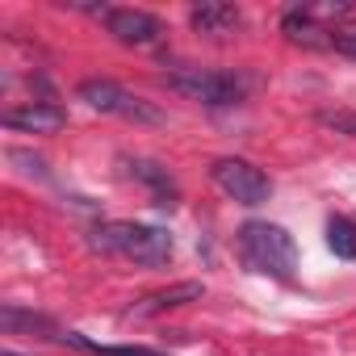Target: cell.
Segmentation results:
<instances>
[{
    "label": "cell",
    "mask_w": 356,
    "mask_h": 356,
    "mask_svg": "<svg viewBox=\"0 0 356 356\" xmlns=\"http://www.w3.org/2000/svg\"><path fill=\"white\" fill-rule=\"evenodd\" d=\"M235 248H239V260L248 273L256 277H277V281H289L293 268H298V243L285 227L277 222H243L239 235H235Z\"/></svg>",
    "instance_id": "6da1fadb"
},
{
    "label": "cell",
    "mask_w": 356,
    "mask_h": 356,
    "mask_svg": "<svg viewBox=\"0 0 356 356\" xmlns=\"http://www.w3.org/2000/svg\"><path fill=\"white\" fill-rule=\"evenodd\" d=\"M92 248L109 252V256H126L134 264L159 268L172 260V235L163 227H147V222H101L92 227Z\"/></svg>",
    "instance_id": "7a4b0ae2"
},
{
    "label": "cell",
    "mask_w": 356,
    "mask_h": 356,
    "mask_svg": "<svg viewBox=\"0 0 356 356\" xmlns=\"http://www.w3.org/2000/svg\"><path fill=\"white\" fill-rule=\"evenodd\" d=\"M163 84L172 92H181L189 101H202V105H239L248 92H252V80L239 76V72H206V67H181V72H168Z\"/></svg>",
    "instance_id": "3957f363"
},
{
    "label": "cell",
    "mask_w": 356,
    "mask_h": 356,
    "mask_svg": "<svg viewBox=\"0 0 356 356\" xmlns=\"http://www.w3.org/2000/svg\"><path fill=\"white\" fill-rule=\"evenodd\" d=\"M210 181L235 202V206H264L273 197V181L252 163V159H239V155H222L210 163Z\"/></svg>",
    "instance_id": "277c9868"
},
{
    "label": "cell",
    "mask_w": 356,
    "mask_h": 356,
    "mask_svg": "<svg viewBox=\"0 0 356 356\" xmlns=\"http://www.w3.org/2000/svg\"><path fill=\"white\" fill-rule=\"evenodd\" d=\"M76 97H80L84 105H92V109H101V113H113V118H126V122H143V126H159V122H163V113H159L151 101L126 92V88L113 84V80H84V84L76 88Z\"/></svg>",
    "instance_id": "5b68a950"
},
{
    "label": "cell",
    "mask_w": 356,
    "mask_h": 356,
    "mask_svg": "<svg viewBox=\"0 0 356 356\" xmlns=\"http://www.w3.org/2000/svg\"><path fill=\"white\" fill-rule=\"evenodd\" d=\"M101 22H105V30L118 38V42H126V47H155V42H163V22L155 17V13H147V9H105L101 13Z\"/></svg>",
    "instance_id": "8992f818"
},
{
    "label": "cell",
    "mask_w": 356,
    "mask_h": 356,
    "mask_svg": "<svg viewBox=\"0 0 356 356\" xmlns=\"http://www.w3.org/2000/svg\"><path fill=\"white\" fill-rule=\"evenodd\" d=\"M5 130H17V134H59L67 126V109L51 105V101H30V105H17V109H5Z\"/></svg>",
    "instance_id": "52a82bcc"
},
{
    "label": "cell",
    "mask_w": 356,
    "mask_h": 356,
    "mask_svg": "<svg viewBox=\"0 0 356 356\" xmlns=\"http://www.w3.org/2000/svg\"><path fill=\"white\" fill-rule=\"evenodd\" d=\"M202 298H206V285H202V281H181V285H168V289H155V293L138 298V302L126 310V318H151V314L189 306V302H202Z\"/></svg>",
    "instance_id": "ba28073f"
},
{
    "label": "cell",
    "mask_w": 356,
    "mask_h": 356,
    "mask_svg": "<svg viewBox=\"0 0 356 356\" xmlns=\"http://www.w3.org/2000/svg\"><path fill=\"white\" fill-rule=\"evenodd\" d=\"M281 34L298 47H310V51H331V42H335V30L327 22H318L310 9H289L281 17Z\"/></svg>",
    "instance_id": "9c48e42d"
},
{
    "label": "cell",
    "mask_w": 356,
    "mask_h": 356,
    "mask_svg": "<svg viewBox=\"0 0 356 356\" xmlns=\"http://www.w3.org/2000/svg\"><path fill=\"white\" fill-rule=\"evenodd\" d=\"M189 26L197 34H210V38H222V34H235L243 26V13L235 5H222V0H206V5H193L189 9Z\"/></svg>",
    "instance_id": "30bf717a"
},
{
    "label": "cell",
    "mask_w": 356,
    "mask_h": 356,
    "mask_svg": "<svg viewBox=\"0 0 356 356\" xmlns=\"http://www.w3.org/2000/svg\"><path fill=\"white\" fill-rule=\"evenodd\" d=\"M130 176H134L138 185L151 189L155 206H176V197H181V189H176V181H172V172L163 163H155V159H130Z\"/></svg>",
    "instance_id": "8fae6325"
},
{
    "label": "cell",
    "mask_w": 356,
    "mask_h": 356,
    "mask_svg": "<svg viewBox=\"0 0 356 356\" xmlns=\"http://www.w3.org/2000/svg\"><path fill=\"white\" fill-rule=\"evenodd\" d=\"M0 327H5L9 335H17V331H38L42 339L63 343V327H55L47 314H26V310H17V306H5V310H0Z\"/></svg>",
    "instance_id": "7c38bea8"
},
{
    "label": "cell",
    "mask_w": 356,
    "mask_h": 356,
    "mask_svg": "<svg viewBox=\"0 0 356 356\" xmlns=\"http://www.w3.org/2000/svg\"><path fill=\"white\" fill-rule=\"evenodd\" d=\"M63 343L67 348H80L88 356H168V352H155V348H143V343H92L80 331H63Z\"/></svg>",
    "instance_id": "4fadbf2b"
},
{
    "label": "cell",
    "mask_w": 356,
    "mask_h": 356,
    "mask_svg": "<svg viewBox=\"0 0 356 356\" xmlns=\"http://www.w3.org/2000/svg\"><path fill=\"white\" fill-rule=\"evenodd\" d=\"M327 248L339 256V260H356V222L335 214L327 218Z\"/></svg>",
    "instance_id": "5bb4252c"
},
{
    "label": "cell",
    "mask_w": 356,
    "mask_h": 356,
    "mask_svg": "<svg viewBox=\"0 0 356 356\" xmlns=\"http://www.w3.org/2000/svg\"><path fill=\"white\" fill-rule=\"evenodd\" d=\"M318 122L331 126V130H339V134H352L356 138V113L352 109H327V113H318Z\"/></svg>",
    "instance_id": "9a60e30c"
},
{
    "label": "cell",
    "mask_w": 356,
    "mask_h": 356,
    "mask_svg": "<svg viewBox=\"0 0 356 356\" xmlns=\"http://www.w3.org/2000/svg\"><path fill=\"white\" fill-rule=\"evenodd\" d=\"M331 51H339V55L356 59V30H335V42H331Z\"/></svg>",
    "instance_id": "2e32d148"
},
{
    "label": "cell",
    "mask_w": 356,
    "mask_h": 356,
    "mask_svg": "<svg viewBox=\"0 0 356 356\" xmlns=\"http://www.w3.org/2000/svg\"><path fill=\"white\" fill-rule=\"evenodd\" d=\"M5 356H22V352H5Z\"/></svg>",
    "instance_id": "e0dca14e"
}]
</instances>
